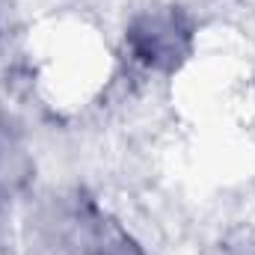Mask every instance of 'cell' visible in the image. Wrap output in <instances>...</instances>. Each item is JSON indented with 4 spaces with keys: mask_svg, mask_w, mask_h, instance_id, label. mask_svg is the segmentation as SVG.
Returning <instances> with one entry per match:
<instances>
[{
    "mask_svg": "<svg viewBox=\"0 0 255 255\" xmlns=\"http://www.w3.org/2000/svg\"><path fill=\"white\" fill-rule=\"evenodd\" d=\"M42 250L45 255H142L139 244L92 199L57 208L48 220Z\"/></svg>",
    "mask_w": 255,
    "mask_h": 255,
    "instance_id": "1",
    "label": "cell"
},
{
    "mask_svg": "<svg viewBox=\"0 0 255 255\" xmlns=\"http://www.w3.org/2000/svg\"><path fill=\"white\" fill-rule=\"evenodd\" d=\"M125 42L133 60L154 71H175L193 54V21L181 6L148 9L128 24Z\"/></svg>",
    "mask_w": 255,
    "mask_h": 255,
    "instance_id": "2",
    "label": "cell"
}]
</instances>
